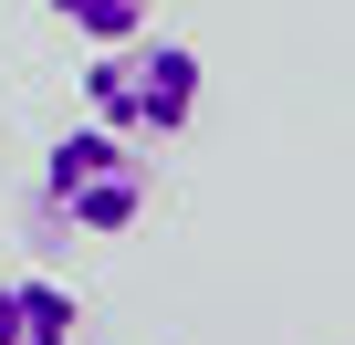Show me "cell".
<instances>
[{
	"mask_svg": "<svg viewBox=\"0 0 355 345\" xmlns=\"http://www.w3.org/2000/svg\"><path fill=\"white\" fill-rule=\"evenodd\" d=\"M42 210L73 220V230H94V241L136 230L146 220V157H136V136H115V126L53 136L42 146Z\"/></svg>",
	"mask_w": 355,
	"mask_h": 345,
	"instance_id": "obj_2",
	"label": "cell"
},
{
	"mask_svg": "<svg viewBox=\"0 0 355 345\" xmlns=\"http://www.w3.org/2000/svg\"><path fill=\"white\" fill-rule=\"evenodd\" d=\"M84 115L94 126H115V136H136V146H157V136H178L199 115V53L189 42H105L94 63H84Z\"/></svg>",
	"mask_w": 355,
	"mask_h": 345,
	"instance_id": "obj_1",
	"label": "cell"
},
{
	"mask_svg": "<svg viewBox=\"0 0 355 345\" xmlns=\"http://www.w3.org/2000/svg\"><path fill=\"white\" fill-rule=\"evenodd\" d=\"M73 335H84V303L63 283H42V272L0 283V345H73Z\"/></svg>",
	"mask_w": 355,
	"mask_h": 345,
	"instance_id": "obj_3",
	"label": "cell"
},
{
	"mask_svg": "<svg viewBox=\"0 0 355 345\" xmlns=\"http://www.w3.org/2000/svg\"><path fill=\"white\" fill-rule=\"evenodd\" d=\"M53 22H73V32L105 53V42H136V32L157 22V0H53Z\"/></svg>",
	"mask_w": 355,
	"mask_h": 345,
	"instance_id": "obj_4",
	"label": "cell"
}]
</instances>
